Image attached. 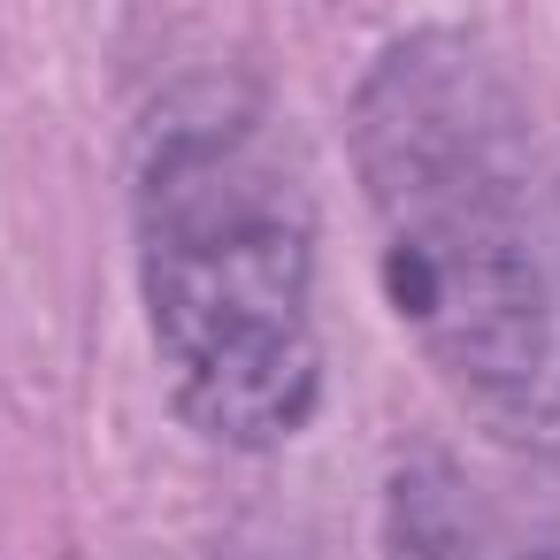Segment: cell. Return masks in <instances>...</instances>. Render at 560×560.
<instances>
[{
	"label": "cell",
	"instance_id": "2",
	"mask_svg": "<svg viewBox=\"0 0 560 560\" xmlns=\"http://www.w3.org/2000/svg\"><path fill=\"white\" fill-rule=\"evenodd\" d=\"M131 246L177 415L231 453L300 438L323 399L315 238L254 101L200 93L147 131Z\"/></svg>",
	"mask_w": 560,
	"mask_h": 560
},
{
	"label": "cell",
	"instance_id": "1",
	"mask_svg": "<svg viewBox=\"0 0 560 560\" xmlns=\"http://www.w3.org/2000/svg\"><path fill=\"white\" fill-rule=\"evenodd\" d=\"M346 162L422 361L491 438L560 468V154L514 78L422 24L361 70Z\"/></svg>",
	"mask_w": 560,
	"mask_h": 560
},
{
	"label": "cell",
	"instance_id": "3",
	"mask_svg": "<svg viewBox=\"0 0 560 560\" xmlns=\"http://www.w3.org/2000/svg\"><path fill=\"white\" fill-rule=\"evenodd\" d=\"M384 560H560V522L430 445L392 468Z\"/></svg>",
	"mask_w": 560,
	"mask_h": 560
}]
</instances>
